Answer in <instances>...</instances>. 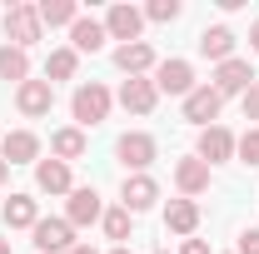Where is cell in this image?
<instances>
[{
	"mask_svg": "<svg viewBox=\"0 0 259 254\" xmlns=\"http://www.w3.org/2000/svg\"><path fill=\"white\" fill-rule=\"evenodd\" d=\"M175 185L185 190V199H190V194H204L209 190V164H204L199 155L180 159V164H175Z\"/></svg>",
	"mask_w": 259,
	"mask_h": 254,
	"instance_id": "obj_15",
	"label": "cell"
},
{
	"mask_svg": "<svg viewBox=\"0 0 259 254\" xmlns=\"http://www.w3.org/2000/svg\"><path fill=\"white\" fill-rule=\"evenodd\" d=\"M160 199V185L150 180V175H125V185H120V204H125L130 215H140V209H150Z\"/></svg>",
	"mask_w": 259,
	"mask_h": 254,
	"instance_id": "obj_10",
	"label": "cell"
},
{
	"mask_svg": "<svg viewBox=\"0 0 259 254\" xmlns=\"http://www.w3.org/2000/svg\"><path fill=\"white\" fill-rule=\"evenodd\" d=\"M40 224V204L30 194H10L5 199V229H35Z\"/></svg>",
	"mask_w": 259,
	"mask_h": 254,
	"instance_id": "obj_20",
	"label": "cell"
},
{
	"mask_svg": "<svg viewBox=\"0 0 259 254\" xmlns=\"http://www.w3.org/2000/svg\"><path fill=\"white\" fill-rule=\"evenodd\" d=\"M180 254H209V244H204V239H185V249Z\"/></svg>",
	"mask_w": 259,
	"mask_h": 254,
	"instance_id": "obj_31",
	"label": "cell"
},
{
	"mask_svg": "<svg viewBox=\"0 0 259 254\" xmlns=\"http://www.w3.org/2000/svg\"><path fill=\"white\" fill-rule=\"evenodd\" d=\"M254 85V70H249V60H225L220 70H214V95L229 100V95H244Z\"/></svg>",
	"mask_w": 259,
	"mask_h": 254,
	"instance_id": "obj_9",
	"label": "cell"
},
{
	"mask_svg": "<svg viewBox=\"0 0 259 254\" xmlns=\"http://www.w3.org/2000/svg\"><path fill=\"white\" fill-rule=\"evenodd\" d=\"M194 155L204 159V164H220V159L234 155V135H229L225 125H209V130H199V150Z\"/></svg>",
	"mask_w": 259,
	"mask_h": 254,
	"instance_id": "obj_13",
	"label": "cell"
},
{
	"mask_svg": "<svg viewBox=\"0 0 259 254\" xmlns=\"http://www.w3.org/2000/svg\"><path fill=\"white\" fill-rule=\"evenodd\" d=\"M70 254H95V249H90V244H75V249H70Z\"/></svg>",
	"mask_w": 259,
	"mask_h": 254,
	"instance_id": "obj_33",
	"label": "cell"
},
{
	"mask_svg": "<svg viewBox=\"0 0 259 254\" xmlns=\"http://www.w3.org/2000/svg\"><path fill=\"white\" fill-rule=\"evenodd\" d=\"M155 100H160V90H155V80H145V75L120 85V105H125L130 115H150V110H155Z\"/></svg>",
	"mask_w": 259,
	"mask_h": 254,
	"instance_id": "obj_12",
	"label": "cell"
},
{
	"mask_svg": "<svg viewBox=\"0 0 259 254\" xmlns=\"http://www.w3.org/2000/svg\"><path fill=\"white\" fill-rule=\"evenodd\" d=\"M75 65H80L75 50H50V60H45V80H50V85H55V80H70Z\"/></svg>",
	"mask_w": 259,
	"mask_h": 254,
	"instance_id": "obj_25",
	"label": "cell"
},
{
	"mask_svg": "<svg viewBox=\"0 0 259 254\" xmlns=\"http://www.w3.org/2000/svg\"><path fill=\"white\" fill-rule=\"evenodd\" d=\"M234 155L244 159V164H259V125H254V130H244V135L234 140Z\"/></svg>",
	"mask_w": 259,
	"mask_h": 254,
	"instance_id": "obj_28",
	"label": "cell"
},
{
	"mask_svg": "<svg viewBox=\"0 0 259 254\" xmlns=\"http://www.w3.org/2000/svg\"><path fill=\"white\" fill-rule=\"evenodd\" d=\"M115 65H120V70H125L130 80H140V75H145V70H155V50H150V45H145V40H135V45H120V50H115Z\"/></svg>",
	"mask_w": 259,
	"mask_h": 254,
	"instance_id": "obj_17",
	"label": "cell"
},
{
	"mask_svg": "<svg viewBox=\"0 0 259 254\" xmlns=\"http://www.w3.org/2000/svg\"><path fill=\"white\" fill-rule=\"evenodd\" d=\"M40 35H45V25H40V10L35 5H10L5 10V40L15 50H30Z\"/></svg>",
	"mask_w": 259,
	"mask_h": 254,
	"instance_id": "obj_1",
	"label": "cell"
},
{
	"mask_svg": "<svg viewBox=\"0 0 259 254\" xmlns=\"http://www.w3.org/2000/svg\"><path fill=\"white\" fill-rule=\"evenodd\" d=\"M0 80L25 85V80H30V55H25V50H15V45H0Z\"/></svg>",
	"mask_w": 259,
	"mask_h": 254,
	"instance_id": "obj_24",
	"label": "cell"
},
{
	"mask_svg": "<svg viewBox=\"0 0 259 254\" xmlns=\"http://www.w3.org/2000/svg\"><path fill=\"white\" fill-rule=\"evenodd\" d=\"M140 30H145V10H135V5H110V15H105V35H110V40L135 45Z\"/></svg>",
	"mask_w": 259,
	"mask_h": 254,
	"instance_id": "obj_6",
	"label": "cell"
},
{
	"mask_svg": "<svg viewBox=\"0 0 259 254\" xmlns=\"http://www.w3.org/2000/svg\"><path fill=\"white\" fill-rule=\"evenodd\" d=\"M65 220H70V229L75 224H95L105 220V204H100V194L85 185V190H70V209H65Z\"/></svg>",
	"mask_w": 259,
	"mask_h": 254,
	"instance_id": "obj_14",
	"label": "cell"
},
{
	"mask_svg": "<svg viewBox=\"0 0 259 254\" xmlns=\"http://www.w3.org/2000/svg\"><path fill=\"white\" fill-rule=\"evenodd\" d=\"M239 105H244V120H259V80L239 95Z\"/></svg>",
	"mask_w": 259,
	"mask_h": 254,
	"instance_id": "obj_29",
	"label": "cell"
},
{
	"mask_svg": "<svg viewBox=\"0 0 259 254\" xmlns=\"http://www.w3.org/2000/svg\"><path fill=\"white\" fill-rule=\"evenodd\" d=\"M35 10H40V25H50V30H55V25H75V20H80V5H75V0H40Z\"/></svg>",
	"mask_w": 259,
	"mask_h": 254,
	"instance_id": "obj_23",
	"label": "cell"
},
{
	"mask_svg": "<svg viewBox=\"0 0 259 254\" xmlns=\"http://www.w3.org/2000/svg\"><path fill=\"white\" fill-rule=\"evenodd\" d=\"M164 229L194 234V229H199V204H194V199H169V204H164Z\"/></svg>",
	"mask_w": 259,
	"mask_h": 254,
	"instance_id": "obj_21",
	"label": "cell"
},
{
	"mask_svg": "<svg viewBox=\"0 0 259 254\" xmlns=\"http://www.w3.org/2000/svg\"><path fill=\"white\" fill-rule=\"evenodd\" d=\"M249 45H254V55H259V20L249 25Z\"/></svg>",
	"mask_w": 259,
	"mask_h": 254,
	"instance_id": "obj_32",
	"label": "cell"
},
{
	"mask_svg": "<svg viewBox=\"0 0 259 254\" xmlns=\"http://www.w3.org/2000/svg\"><path fill=\"white\" fill-rule=\"evenodd\" d=\"M50 150H55V159H65V164L80 159V155H85V130H80V125L55 130V135H50Z\"/></svg>",
	"mask_w": 259,
	"mask_h": 254,
	"instance_id": "obj_22",
	"label": "cell"
},
{
	"mask_svg": "<svg viewBox=\"0 0 259 254\" xmlns=\"http://www.w3.org/2000/svg\"><path fill=\"white\" fill-rule=\"evenodd\" d=\"M5 175H10V164H5V159H0V185H5Z\"/></svg>",
	"mask_w": 259,
	"mask_h": 254,
	"instance_id": "obj_34",
	"label": "cell"
},
{
	"mask_svg": "<svg viewBox=\"0 0 259 254\" xmlns=\"http://www.w3.org/2000/svg\"><path fill=\"white\" fill-rule=\"evenodd\" d=\"M180 0H150L145 5V20H155V25H169V20H180Z\"/></svg>",
	"mask_w": 259,
	"mask_h": 254,
	"instance_id": "obj_27",
	"label": "cell"
},
{
	"mask_svg": "<svg viewBox=\"0 0 259 254\" xmlns=\"http://www.w3.org/2000/svg\"><path fill=\"white\" fill-rule=\"evenodd\" d=\"M70 40H75V45H70L75 55H85V50L95 55L100 45H105V20H90V15H80V20L70 25Z\"/></svg>",
	"mask_w": 259,
	"mask_h": 254,
	"instance_id": "obj_19",
	"label": "cell"
},
{
	"mask_svg": "<svg viewBox=\"0 0 259 254\" xmlns=\"http://www.w3.org/2000/svg\"><path fill=\"white\" fill-rule=\"evenodd\" d=\"M155 90H164V95H190L194 90V65L190 60H160L155 65Z\"/></svg>",
	"mask_w": 259,
	"mask_h": 254,
	"instance_id": "obj_8",
	"label": "cell"
},
{
	"mask_svg": "<svg viewBox=\"0 0 259 254\" xmlns=\"http://www.w3.org/2000/svg\"><path fill=\"white\" fill-rule=\"evenodd\" d=\"M110 254H130V249H125V244H120V249H110Z\"/></svg>",
	"mask_w": 259,
	"mask_h": 254,
	"instance_id": "obj_36",
	"label": "cell"
},
{
	"mask_svg": "<svg viewBox=\"0 0 259 254\" xmlns=\"http://www.w3.org/2000/svg\"><path fill=\"white\" fill-rule=\"evenodd\" d=\"M35 155H40V135H30V130H10L0 140V159L5 164H30Z\"/></svg>",
	"mask_w": 259,
	"mask_h": 254,
	"instance_id": "obj_11",
	"label": "cell"
},
{
	"mask_svg": "<svg viewBox=\"0 0 259 254\" xmlns=\"http://www.w3.org/2000/svg\"><path fill=\"white\" fill-rule=\"evenodd\" d=\"M199 55L204 60H234V30L229 25H209V30H199Z\"/></svg>",
	"mask_w": 259,
	"mask_h": 254,
	"instance_id": "obj_16",
	"label": "cell"
},
{
	"mask_svg": "<svg viewBox=\"0 0 259 254\" xmlns=\"http://www.w3.org/2000/svg\"><path fill=\"white\" fill-rule=\"evenodd\" d=\"M155 254H164V249H155Z\"/></svg>",
	"mask_w": 259,
	"mask_h": 254,
	"instance_id": "obj_37",
	"label": "cell"
},
{
	"mask_svg": "<svg viewBox=\"0 0 259 254\" xmlns=\"http://www.w3.org/2000/svg\"><path fill=\"white\" fill-rule=\"evenodd\" d=\"M30 234H35V249H40V254H70V249H75V229H70V220H40Z\"/></svg>",
	"mask_w": 259,
	"mask_h": 254,
	"instance_id": "obj_5",
	"label": "cell"
},
{
	"mask_svg": "<svg viewBox=\"0 0 259 254\" xmlns=\"http://www.w3.org/2000/svg\"><path fill=\"white\" fill-rule=\"evenodd\" d=\"M35 185L45 194H70L75 190V185H70V164H65V159H40V164H35Z\"/></svg>",
	"mask_w": 259,
	"mask_h": 254,
	"instance_id": "obj_18",
	"label": "cell"
},
{
	"mask_svg": "<svg viewBox=\"0 0 259 254\" xmlns=\"http://www.w3.org/2000/svg\"><path fill=\"white\" fill-rule=\"evenodd\" d=\"M239 254H259V229H244L239 234Z\"/></svg>",
	"mask_w": 259,
	"mask_h": 254,
	"instance_id": "obj_30",
	"label": "cell"
},
{
	"mask_svg": "<svg viewBox=\"0 0 259 254\" xmlns=\"http://www.w3.org/2000/svg\"><path fill=\"white\" fill-rule=\"evenodd\" d=\"M70 110H75V120H80V130H85V125H100V120L110 115V90H105L100 80H90V85H80V90H75V100H70Z\"/></svg>",
	"mask_w": 259,
	"mask_h": 254,
	"instance_id": "obj_3",
	"label": "cell"
},
{
	"mask_svg": "<svg viewBox=\"0 0 259 254\" xmlns=\"http://www.w3.org/2000/svg\"><path fill=\"white\" fill-rule=\"evenodd\" d=\"M50 105H55V85H50V80H25V85H15V110H20L25 120L50 115Z\"/></svg>",
	"mask_w": 259,
	"mask_h": 254,
	"instance_id": "obj_4",
	"label": "cell"
},
{
	"mask_svg": "<svg viewBox=\"0 0 259 254\" xmlns=\"http://www.w3.org/2000/svg\"><path fill=\"white\" fill-rule=\"evenodd\" d=\"M115 155H120V164H125V170L145 175V170L155 164V155H160V145H155V135H140V130H130V135H120Z\"/></svg>",
	"mask_w": 259,
	"mask_h": 254,
	"instance_id": "obj_2",
	"label": "cell"
},
{
	"mask_svg": "<svg viewBox=\"0 0 259 254\" xmlns=\"http://www.w3.org/2000/svg\"><path fill=\"white\" fill-rule=\"evenodd\" d=\"M220 105H225V100L214 95V85H194L190 95H185V120H194L199 130H209L220 120Z\"/></svg>",
	"mask_w": 259,
	"mask_h": 254,
	"instance_id": "obj_7",
	"label": "cell"
},
{
	"mask_svg": "<svg viewBox=\"0 0 259 254\" xmlns=\"http://www.w3.org/2000/svg\"><path fill=\"white\" fill-rule=\"evenodd\" d=\"M0 254H10V239H0Z\"/></svg>",
	"mask_w": 259,
	"mask_h": 254,
	"instance_id": "obj_35",
	"label": "cell"
},
{
	"mask_svg": "<svg viewBox=\"0 0 259 254\" xmlns=\"http://www.w3.org/2000/svg\"><path fill=\"white\" fill-rule=\"evenodd\" d=\"M130 220H135V215H130L125 204H120V209H105V234H110V239H130Z\"/></svg>",
	"mask_w": 259,
	"mask_h": 254,
	"instance_id": "obj_26",
	"label": "cell"
}]
</instances>
